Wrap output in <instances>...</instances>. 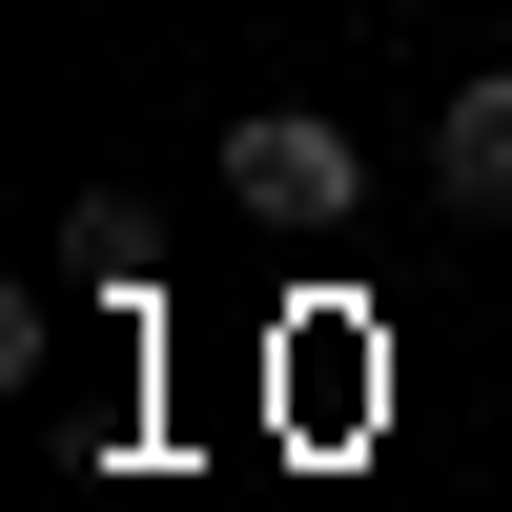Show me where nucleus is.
<instances>
[{
    "instance_id": "f03ea898",
    "label": "nucleus",
    "mask_w": 512,
    "mask_h": 512,
    "mask_svg": "<svg viewBox=\"0 0 512 512\" xmlns=\"http://www.w3.org/2000/svg\"><path fill=\"white\" fill-rule=\"evenodd\" d=\"M431 185L472 205V226H512V62H472V82L431 103Z\"/></svg>"
},
{
    "instance_id": "f257e3e1",
    "label": "nucleus",
    "mask_w": 512,
    "mask_h": 512,
    "mask_svg": "<svg viewBox=\"0 0 512 512\" xmlns=\"http://www.w3.org/2000/svg\"><path fill=\"white\" fill-rule=\"evenodd\" d=\"M226 205H246V226H349V205H369V144L328 103H246L226 123Z\"/></svg>"
}]
</instances>
